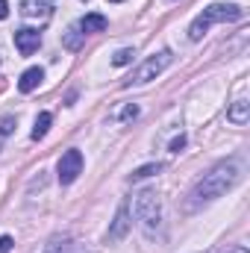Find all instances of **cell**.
Segmentation results:
<instances>
[{
    "label": "cell",
    "mask_w": 250,
    "mask_h": 253,
    "mask_svg": "<svg viewBox=\"0 0 250 253\" xmlns=\"http://www.w3.org/2000/svg\"><path fill=\"white\" fill-rule=\"evenodd\" d=\"M230 253H248V251L245 248H236V251H230Z\"/></svg>",
    "instance_id": "21"
},
{
    "label": "cell",
    "mask_w": 250,
    "mask_h": 253,
    "mask_svg": "<svg viewBox=\"0 0 250 253\" xmlns=\"http://www.w3.org/2000/svg\"><path fill=\"white\" fill-rule=\"evenodd\" d=\"M56 3L53 0H21V15L24 18H39V21H47L53 15Z\"/></svg>",
    "instance_id": "7"
},
{
    "label": "cell",
    "mask_w": 250,
    "mask_h": 253,
    "mask_svg": "<svg viewBox=\"0 0 250 253\" xmlns=\"http://www.w3.org/2000/svg\"><path fill=\"white\" fill-rule=\"evenodd\" d=\"M112 3H121V0H112Z\"/></svg>",
    "instance_id": "22"
},
{
    "label": "cell",
    "mask_w": 250,
    "mask_h": 253,
    "mask_svg": "<svg viewBox=\"0 0 250 253\" xmlns=\"http://www.w3.org/2000/svg\"><path fill=\"white\" fill-rule=\"evenodd\" d=\"M129 230V206H121L118 209V215H115V224H112V230H109V239L112 242H118V239H124V233Z\"/></svg>",
    "instance_id": "8"
},
{
    "label": "cell",
    "mask_w": 250,
    "mask_h": 253,
    "mask_svg": "<svg viewBox=\"0 0 250 253\" xmlns=\"http://www.w3.org/2000/svg\"><path fill=\"white\" fill-rule=\"evenodd\" d=\"M42 80H44V71H42V68H27V71L21 74V80H18V88L27 94V91H33V88H39Z\"/></svg>",
    "instance_id": "9"
},
{
    "label": "cell",
    "mask_w": 250,
    "mask_h": 253,
    "mask_svg": "<svg viewBox=\"0 0 250 253\" xmlns=\"http://www.w3.org/2000/svg\"><path fill=\"white\" fill-rule=\"evenodd\" d=\"M171 59H174V53L171 50H159V53H153L147 62H141L129 77L124 80V85L129 88V85H144V83H150V80H156L168 65H171Z\"/></svg>",
    "instance_id": "4"
},
{
    "label": "cell",
    "mask_w": 250,
    "mask_h": 253,
    "mask_svg": "<svg viewBox=\"0 0 250 253\" xmlns=\"http://www.w3.org/2000/svg\"><path fill=\"white\" fill-rule=\"evenodd\" d=\"M236 180H239V165L230 159V162H221V165H215L194 189L188 191V209H197V206H203V203H209V200H215V197H221L227 189H233L236 186Z\"/></svg>",
    "instance_id": "1"
},
{
    "label": "cell",
    "mask_w": 250,
    "mask_h": 253,
    "mask_svg": "<svg viewBox=\"0 0 250 253\" xmlns=\"http://www.w3.org/2000/svg\"><path fill=\"white\" fill-rule=\"evenodd\" d=\"M83 39H85V33H83V30H80V24H77V27H71V30L65 33V47H68V50H80Z\"/></svg>",
    "instance_id": "13"
},
{
    "label": "cell",
    "mask_w": 250,
    "mask_h": 253,
    "mask_svg": "<svg viewBox=\"0 0 250 253\" xmlns=\"http://www.w3.org/2000/svg\"><path fill=\"white\" fill-rule=\"evenodd\" d=\"M183 147H186V135H180V138H174V141H171V153H180Z\"/></svg>",
    "instance_id": "17"
},
{
    "label": "cell",
    "mask_w": 250,
    "mask_h": 253,
    "mask_svg": "<svg viewBox=\"0 0 250 253\" xmlns=\"http://www.w3.org/2000/svg\"><path fill=\"white\" fill-rule=\"evenodd\" d=\"M106 27H109V21H106L103 15H97V12H94V15H85V18L80 21V30H83V33H103Z\"/></svg>",
    "instance_id": "10"
},
{
    "label": "cell",
    "mask_w": 250,
    "mask_h": 253,
    "mask_svg": "<svg viewBox=\"0 0 250 253\" xmlns=\"http://www.w3.org/2000/svg\"><path fill=\"white\" fill-rule=\"evenodd\" d=\"M39 44H42L39 30H30V27L15 30V47H18V53H21V56H33V53L39 50Z\"/></svg>",
    "instance_id": "6"
},
{
    "label": "cell",
    "mask_w": 250,
    "mask_h": 253,
    "mask_svg": "<svg viewBox=\"0 0 250 253\" xmlns=\"http://www.w3.org/2000/svg\"><path fill=\"white\" fill-rule=\"evenodd\" d=\"M0 62H3V56H0Z\"/></svg>",
    "instance_id": "23"
},
{
    "label": "cell",
    "mask_w": 250,
    "mask_h": 253,
    "mask_svg": "<svg viewBox=\"0 0 250 253\" xmlns=\"http://www.w3.org/2000/svg\"><path fill=\"white\" fill-rule=\"evenodd\" d=\"M12 251V239L9 236H0V253H9Z\"/></svg>",
    "instance_id": "18"
},
{
    "label": "cell",
    "mask_w": 250,
    "mask_h": 253,
    "mask_svg": "<svg viewBox=\"0 0 250 253\" xmlns=\"http://www.w3.org/2000/svg\"><path fill=\"white\" fill-rule=\"evenodd\" d=\"M6 15H9V3H6V0H0V21H3Z\"/></svg>",
    "instance_id": "20"
},
{
    "label": "cell",
    "mask_w": 250,
    "mask_h": 253,
    "mask_svg": "<svg viewBox=\"0 0 250 253\" xmlns=\"http://www.w3.org/2000/svg\"><path fill=\"white\" fill-rule=\"evenodd\" d=\"M132 56H135V50H132V47H124V50H118V53L112 56V65H118V68H121V65H129Z\"/></svg>",
    "instance_id": "15"
},
{
    "label": "cell",
    "mask_w": 250,
    "mask_h": 253,
    "mask_svg": "<svg viewBox=\"0 0 250 253\" xmlns=\"http://www.w3.org/2000/svg\"><path fill=\"white\" fill-rule=\"evenodd\" d=\"M56 171H59V183H62V186H71V183H74V180L83 174V153H80L77 147L65 150Z\"/></svg>",
    "instance_id": "5"
},
{
    "label": "cell",
    "mask_w": 250,
    "mask_h": 253,
    "mask_svg": "<svg viewBox=\"0 0 250 253\" xmlns=\"http://www.w3.org/2000/svg\"><path fill=\"white\" fill-rule=\"evenodd\" d=\"M242 15H245V12H242L239 6H233V3H212V6H206V9L194 18V24L188 27V39H191V42H200L212 24H221V21H239Z\"/></svg>",
    "instance_id": "3"
},
{
    "label": "cell",
    "mask_w": 250,
    "mask_h": 253,
    "mask_svg": "<svg viewBox=\"0 0 250 253\" xmlns=\"http://www.w3.org/2000/svg\"><path fill=\"white\" fill-rule=\"evenodd\" d=\"M47 253H80V251H77L74 242H65V245H59V248H50Z\"/></svg>",
    "instance_id": "16"
},
{
    "label": "cell",
    "mask_w": 250,
    "mask_h": 253,
    "mask_svg": "<svg viewBox=\"0 0 250 253\" xmlns=\"http://www.w3.org/2000/svg\"><path fill=\"white\" fill-rule=\"evenodd\" d=\"M50 121H53V115H50V112H42V115L36 118V126H33V138H36V141L47 135V129H50Z\"/></svg>",
    "instance_id": "12"
},
{
    "label": "cell",
    "mask_w": 250,
    "mask_h": 253,
    "mask_svg": "<svg viewBox=\"0 0 250 253\" xmlns=\"http://www.w3.org/2000/svg\"><path fill=\"white\" fill-rule=\"evenodd\" d=\"M162 171V165L159 162H153V165H141V168H135L132 174H129V180L135 183V180H144V177H153V174H159Z\"/></svg>",
    "instance_id": "14"
},
{
    "label": "cell",
    "mask_w": 250,
    "mask_h": 253,
    "mask_svg": "<svg viewBox=\"0 0 250 253\" xmlns=\"http://www.w3.org/2000/svg\"><path fill=\"white\" fill-rule=\"evenodd\" d=\"M12 124H15V121H12V118H6V121L0 124V132H3V135H6V132H12Z\"/></svg>",
    "instance_id": "19"
},
{
    "label": "cell",
    "mask_w": 250,
    "mask_h": 253,
    "mask_svg": "<svg viewBox=\"0 0 250 253\" xmlns=\"http://www.w3.org/2000/svg\"><path fill=\"white\" fill-rule=\"evenodd\" d=\"M248 115H250V103L248 100H236V103H233V109H230V112H227V118H230V121H233V124H248Z\"/></svg>",
    "instance_id": "11"
},
{
    "label": "cell",
    "mask_w": 250,
    "mask_h": 253,
    "mask_svg": "<svg viewBox=\"0 0 250 253\" xmlns=\"http://www.w3.org/2000/svg\"><path fill=\"white\" fill-rule=\"evenodd\" d=\"M132 215H135V221H138V227H141L144 236H156L162 230V203H159V194L153 189L138 191Z\"/></svg>",
    "instance_id": "2"
}]
</instances>
